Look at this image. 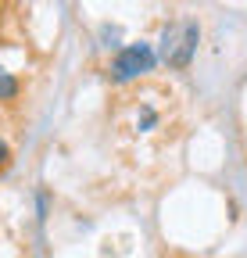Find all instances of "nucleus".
<instances>
[{
  "label": "nucleus",
  "instance_id": "1",
  "mask_svg": "<svg viewBox=\"0 0 247 258\" xmlns=\"http://www.w3.org/2000/svg\"><path fill=\"white\" fill-rule=\"evenodd\" d=\"M150 69H154V50H150V43H129V47H122V50L111 57L108 76H111V83H133V79H140V76L150 72Z\"/></svg>",
  "mask_w": 247,
  "mask_h": 258
},
{
  "label": "nucleus",
  "instance_id": "4",
  "mask_svg": "<svg viewBox=\"0 0 247 258\" xmlns=\"http://www.w3.org/2000/svg\"><path fill=\"white\" fill-rule=\"evenodd\" d=\"M8 165H11V147H8V140H0V172Z\"/></svg>",
  "mask_w": 247,
  "mask_h": 258
},
{
  "label": "nucleus",
  "instance_id": "2",
  "mask_svg": "<svg viewBox=\"0 0 247 258\" xmlns=\"http://www.w3.org/2000/svg\"><path fill=\"white\" fill-rule=\"evenodd\" d=\"M197 47V25L183 22V25H169L165 29V43H161V57L172 69H187V61Z\"/></svg>",
  "mask_w": 247,
  "mask_h": 258
},
{
  "label": "nucleus",
  "instance_id": "3",
  "mask_svg": "<svg viewBox=\"0 0 247 258\" xmlns=\"http://www.w3.org/2000/svg\"><path fill=\"white\" fill-rule=\"evenodd\" d=\"M18 97H22V83H18L11 72L0 69V104H15Z\"/></svg>",
  "mask_w": 247,
  "mask_h": 258
}]
</instances>
